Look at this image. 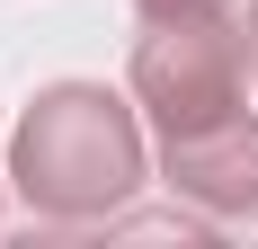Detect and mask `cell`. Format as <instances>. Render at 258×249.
Listing matches in <instances>:
<instances>
[{
  "mask_svg": "<svg viewBox=\"0 0 258 249\" xmlns=\"http://www.w3.org/2000/svg\"><path fill=\"white\" fill-rule=\"evenodd\" d=\"M143 18H214V9H232V0H134Z\"/></svg>",
  "mask_w": 258,
  "mask_h": 249,
  "instance_id": "obj_4",
  "label": "cell"
},
{
  "mask_svg": "<svg viewBox=\"0 0 258 249\" xmlns=\"http://www.w3.org/2000/svg\"><path fill=\"white\" fill-rule=\"evenodd\" d=\"M240 72H249V45L240 27L214 18H152V36L134 45V107L160 125V134H196V125L240 116Z\"/></svg>",
  "mask_w": 258,
  "mask_h": 249,
  "instance_id": "obj_2",
  "label": "cell"
},
{
  "mask_svg": "<svg viewBox=\"0 0 258 249\" xmlns=\"http://www.w3.org/2000/svg\"><path fill=\"white\" fill-rule=\"evenodd\" d=\"M160 178H169V196H187L214 223L258 214V116L240 107V116L196 125V134H160Z\"/></svg>",
  "mask_w": 258,
  "mask_h": 249,
  "instance_id": "obj_3",
  "label": "cell"
},
{
  "mask_svg": "<svg viewBox=\"0 0 258 249\" xmlns=\"http://www.w3.org/2000/svg\"><path fill=\"white\" fill-rule=\"evenodd\" d=\"M240 45H249V80H258V0H249V27H240Z\"/></svg>",
  "mask_w": 258,
  "mask_h": 249,
  "instance_id": "obj_5",
  "label": "cell"
},
{
  "mask_svg": "<svg viewBox=\"0 0 258 249\" xmlns=\"http://www.w3.org/2000/svg\"><path fill=\"white\" fill-rule=\"evenodd\" d=\"M9 178H18L27 214L45 223H98L143 187V125L125 98H107L98 80H62L18 116L9 143Z\"/></svg>",
  "mask_w": 258,
  "mask_h": 249,
  "instance_id": "obj_1",
  "label": "cell"
}]
</instances>
